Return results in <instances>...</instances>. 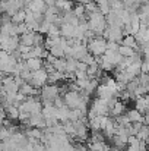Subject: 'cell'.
<instances>
[{
  "label": "cell",
  "instance_id": "1",
  "mask_svg": "<svg viewBox=\"0 0 149 151\" xmlns=\"http://www.w3.org/2000/svg\"><path fill=\"white\" fill-rule=\"evenodd\" d=\"M88 25H89V29L94 31L97 37H102L104 31L108 27V22H107V18L104 13L95 12V13L88 15Z\"/></svg>",
  "mask_w": 149,
  "mask_h": 151
},
{
  "label": "cell",
  "instance_id": "2",
  "mask_svg": "<svg viewBox=\"0 0 149 151\" xmlns=\"http://www.w3.org/2000/svg\"><path fill=\"white\" fill-rule=\"evenodd\" d=\"M108 41L104 38V37H94L92 40L88 41V49H89V53L94 54L95 57L98 56H102L105 51L108 50Z\"/></svg>",
  "mask_w": 149,
  "mask_h": 151
},
{
  "label": "cell",
  "instance_id": "3",
  "mask_svg": "<svg viewBox=\"0 0 149 151\" xmlns=\"http://www.w3.org/2000/svg\"><path fill=\"white\" fill-rule=\"evenodd\" d=\"M63 99H64V103H66V106L69 107V109H79V106L83 103V101H88L83 96H82V93L81 91H67L64 96H63Z\"/></svg>",
  "mask_w": 149,
  "mask_h": 151
},
{
  "label": "cell",
  "instance_id": "4",
  "mask_svg": "<svg viewBox=\"0 0 149 151\" xmlns=\"http://www.w3.org/2000/svg\"><path fill=\"white\" fill-rule=\"evenodd\" d=\"M0 44H1V50L13 53L21 46V37H18V35H1Z\"/></svg>",
  "mask_w": 149,
  "mask_h": 151
},
{
  "label": "cell",
  "instance_id": "5",
  "mask_svg": "<svg viewBox=\"0 0 149 151\" xmlns=\"http://www.w3.org/2000/svg\"><path fill=\"white\" fill-rule=\"evenodd\" d=\"M48 72H47V69L46 68H41V69H38V70H34L32 72V79L29 81V84H32L35 88H43L44 85H47L48 84Z\"/></svg>",
  "mask_w": 149,
  "mask_h": 151
},
{
  "label": "cell",
  "instance_id": "6",
  "mask_svg": "<svg viewBox=\"0 0 149 151\" xmlns=\"http://www.w3.org/2000/svg\"><path fill=\"white\" fill-rule=\"evenodd\" d=\"M102 37H104L107 41L121 43V40L124 38V32H123V28H121V27H111V25H108L107 29L104 31Z\"/></svg>",
  "mask_w": 149,
  "mask_h": 151
},
{
  "label": "cell",
  "instance_id": "7",
  "mask_svg": "<svg viewBox=\"0 0 149 151\" xmlns=\"http://www.w3.org/2000/svg\"><path fill=\"white\" fill-rule=\"evenodd\" d=\"M60 90L61 88H58L57 84H47L41 88L40 96H41L43 100H54L60 96Z\"/></svg>",
  "mask_w": 149,
  "mask_h": 151
},
{
  "label": "cell",
  "instance_id": "8",
  "mask_svg": "<svg viewBox=\"0 0 149 151\" xmlns=\"http://www.w3.org/2000/svg\"><path fill=\"white\" fill-rule=\"evenodd\" d=\"M91 109H94L98 116H108V113H110V100L98 97L97 100L92 101Z\"/></svg>",
  "mask_w": 149,
  "mask_h": 151
},
{
  "label": "cell",
  "instance_id": "9",
  "mask_svg": "<svg viewBox=\"0 0 149 151\" xmlns=\"http://www.w3.org/2000/svg\"><path fill=\"white\" fill-rule=\"evenodd\" d=\"M101 57H102V60L111 63L113 66H118V65L124 60V57L120 54V51L118 50H107Z\"/></svg>",
  "mask_w": 149,
  "mask_h": 151
},
{
  "label": "cell",
  "instance_id": "10",
  "mask_svg": "<svg viewBox=\"0 0 149 151\" xmlns=\"http://www.w3.org/2000/svg\"><path fill=\"white\" fill-rule=\"evenodd\" d=\"M60 29H61V37H63V38H66V40H73V38H75L76 27H73L72 24L63 22V24L60 25Z\"/></svg>",
  "mask_w": 149,
  "mask_h": 151
},
{
  "label": "cell",
  "instance_id": "11",
  "mask_svg": "<svg viewBox=\"0 0 149 151\" xmlns=\"http://www.w3.org/2000/svg\"><path fill=\"white\" fill-rule=\"evenodd\" d=\"M26 7L31 9L32 12H35V13H46L47 3H46V0H32Z\"/></svg>",
  "mask_w": 149,
  "mask_h": 151
},
{
  "label": "cell",
  "instance_id": "12",
  "mask_svg": "<svg viewBox=\"0 0 149 151\" xmlns=\"http://www.w3.org/2000/svg\"><path fill=\"white\" fill-rule=\"evenodd\" d=\"M19 91L22 93V94H25L26 97H35V96H38L40 93H41V90L40 88H35L32 84H29V82H25L21 88H19Z\"/></svg>",
  "mask_w": 149,
  "mask_h": 151
},
{
  "label": "cell",
  "instance_id": "13",
  "mask_svg": "<svg viewBox=\"0 0 149 151\" xmlns=\"http://www.w3.org/2000/svg\"><path fill=\"white\" fill-rule=\"evenodd\" d=\"M26 62V65H28V68L34 72V70H38V69H41V68H44V60H43V57H29L28 60H25Z\"/></svg>",
  "mask_w": 149,
  "mask_h": 151
},
{
  "label": "cell",
  "instance_id": "14",
  "mask_svg": "<svg viewBox=\"0 0 149 151\" xmlns=\"http://www.w3.org/2000/svg\"><path fill=\"white\" fill-rule=\"evenodd\" d=\"M138 43H139V41H138L136 35L130 34V35H124V38L121 40L120 44H123V46H129V47H133V49H136V50H140L139 46H138Z\"/></svg>",
  "mask_w": 149,
  "mask_h": 151
},
{
  "label": "cell",
  "instance_id": "15",
  "mask_svg": "<svg viewBox=\"0 0 149 151\" xmlns=\"http://www.w3.org/2000/svg\"><path fill=\"white\" fill-rule=\"evenodd\" d=\"M56 6L60 9V12L61 13H64V12H70V10H73V3H72V0H56Z\"/></svg>",
  "mask_w": 149,
  "mask_h": 151
},
{
  "label": "cell",
  "instance_id": "16",
  "mask_svg": "<svg viewBox=\"0 0 149 151\" xmlns=\"http://www.w3.org/2000/svg\"><path fill=\"white\" fill-rule=\"evenodd\" d=\"M57 109H58V110H57V119H58L61 123L67 122V120H69V116H70V109H69L67 106L57 107Z\"/></svg>",
  "mask_w": 149,
  "mask_h": 151
},
{
  "label": "cell",
  "instance_id": "17",
  "mask_svg": "<svg viewBox=\"0 0 149 151\" xmlns=\"http://www.w3.org/2000/svg\"><path fill=\"white\" fill-rule=\"evenodd\" d=\"M124 110H126V106L121 103V101L117 100V103L113 106V109L110 110V114H111V117H117V116H121V114H124Z\"/></svg>",
  "mask_w": 149,
  "mask_h": 151
},
{
  "label": "cell",
  "instance_id": "18",
  "mask_svg": "<svg viewBox=\"0 0 149 151\" xmlns=\"http://www.w3.org/2000/svg\"><path fill=\"white\" fill-rule=\"evenodd\" d=\"M73 13H75L81 21H85V16L88 15V13H86V7H85V4H82V3H76V4L73 6Z\"/></svg>",
  "mask_w": 149,
  "mask_h": 151
},
{
  "label": "cell",
  "instance_id": "19",
  "mask_svg": "<svg viewBox=\"0 0 149 151\" xmlns=\"http://www.w3.org/2000/svg\"><path fill=\"white\" fill-rule=\"evenodd\" d=\"M127 116H129V119H130L132 123H135V122H142L143 123V113H140L138 109L129 110L127 111Z\"/></svg>",
  "mask_w": 149,
  "mask_h": 151
},
{
  "label": "cell",
  "instance_id": "20",
  "mask_svg": "<svg viewBox=\"0 0 149 151\" xmlns=\"http://www.w3.org/2000/svg\"><path fill=\"white\" fill-rule=\"evenodd\" d=\"M95 1H97V4H98L99 12L104 13L105 16L111 12V0H95Z\"/></svg>",
  "mask_w": 149,
  "mask_h": 151
},
{
  "label": "cell",
  "instance_id": "21",
  "mask_svg": "<svg viewBox=\"0 0 149 151\" xmlns=\"http://www.w3.org/2000/svg\"><path fill=\"white\" fill-rule=\"evenodd\" d=\"M50 54H53L54 57H66V53H64V47H63V41H61V44H57V46H54V47H51L50 49Z\"/></svg>",
  "mask_w": 149,
  "mask_h": 151
},
{
  "label": "cell",
  "instance_id": "22",
  "mask_svg": "<svg viewBox=\"0 0 149 151\" xmlns=\"http://www.w3.org/2000/svg\"><path fill=\"white\" fill-rule=\"evenodd\" d=\"M118 51H120V54H121L123 57H133V56L136 54V49L129 47V46H123V44H120Z\"/></svg>",
  "mask_w": 149,
  "mask_h": 151
},
{
  "label": "cell",
  "instance_id": "23",
  "mask_svg": "<svg viewBox=\"0 0 149 151\" xmlns=\"http://www.w3.org/2000/svg\"><path fill=\"white\" fill-rule=\"evenodd\" d=\"M25 19H26V10H25V9L18 10V12L12 16V22H13V24H22V22H25Z\"/></svg>",
  "mask_w": 149,
  "mask_h": 151
},
{
  "label": "cell",
  "instance_id": "24",
  "mask_svg": "<svg viewBox=\"0 0 149 151\" xmlns=\"http://www.w3.org/2000/svg\"><path fill=\"white\" fill-rule=\"evenodd\" d=\"M6 111H7L9 120H16V119H19L21 111H19V109H18L16 106H9V107L6 109Z\"/></svg>",
  "mask_w": 149,
  "mask_h": 151
},
{
  "label": "cell",
  "instance_id": "25",
  "mask_svg": "<svg viewBox=\"0 0 149 151\" xmlns=\"http://www.w3.org/2000/svg\"><path fill=\"white\" fill-rule=\"evenodd\" d=\"M139 139H142V141H146L149 137V125H145L143 123V126H142V129L138 132V135H136Z\"/></svg>",
  "mask_w": 149,
  "mask_h": 151
},
{
  "label": "cell",
  "instance_id": "26",
  "mask_svg": "<svg viewBox=\"0 0 149 151\" xmlns=\"http://www.w3.org/2000/svg\"><path fill=\"white\" fill-rule=\"evenodd\" d=\"M101 117L102 116H97V117L89 120V128L92 131H101Z\"/></svg>",
  "mask_w": 149,
  "mask_h": 151
},
{
  "label": "cell",
  "instance_id": "27",
  "mask_svg": "<svg viewBox=\"0 0 149 151\" xmlns=\"http://www.w3.org/2000/svg\"><path fill=\"white\" fill-rule=\"evenodd\" d=\"M51 25H53V22H51L50 19H47V18H44V21H43L41 25H40V32H43V34H48Z\"/></svg>",
  "mask_w": 149,
  "mask_h": 151
},
{
  "label": "cell",
  "instance_id": "28",
  "mask_svg": "<svg viewBox=\"0 0 149 151\" xmlns=\"http://www.w3.org/2000/svg\"><path fill=\"white\" fill-rule=\"evenodd\" d=\"M47 37H53V38H56V37H61V29L58 28V25H56V24L51 25V28H50Z\"/></svg>",
  "mask_w": 149,
  "mask_h": 151
},
{
  "label": "cell",
  "instance_id": "29",
  "mask_svg": "<svg viewBox=\"0 0 149 151\" xmlns=\"http://www.w3.org/2000/svg\"><path fill=\"white\" fill-rule=\"evenodd\" d=\"M85 7H86V13H88V15H89V13L99 12V7H98V4H97V1H91V3L85 4Z\"/></svg>",
  "mask_w": 149,
  "mask_h": 151
},
{
  "label": "cell",
  "instance_id": "30",
  "mask_svg": "<svg viewBox=\"0 0 149 151\" xmlns=\"http://www.w3.org/2000/svg\"><path fill=\"white\" fill-rule=\"evenodd\" d=\"M16 31H18V35H22V34L29 32V28L25 22H22V24H16Z\"/></svg>",
  "mask_w": 149,
  "mask_h": 151
},
{
  "label": "cell",
  "instance_id": "31",
  "mask_svg": "<svg viewBox=\"0 0 149 151\" xmlns=\"http://www.w3.org/2000/svg\"><path fill=\"white\" fill-rule=\"evenodd\" d=\"M138 79H139V84L140 85H145V87H149V73H145V72H142L139 76H138Z\"/></svg>",
  "mask_w": 149,
  "mask_h": 151
},
{
  "label": "cell",
  "instance_id": "32",
  "mask_svg": "<svg viewBox=\"0 0 149 151\" xmlns=\"http://www.w3.org/2000/svg\"><path fill=\"white\" fill-rule=\"evenodd\" d=\"M10 137H12V134H10L9 128H7V126H3V128H1V134H0V139H1V141H6V139H9Z\"/></svg>",
  "mask_w": 149,
  "mask_h": 151
},
{
  "label": "cell",
  "instance_id": "33",
  "mask_svg": "<svg viewBox=\"0 0 149 151\" xmlns=\"http://www.w3.org/2000/svg\"><path fill=\"white\" fill-rule=\"evenodd\" d=\"M108 50H118V47H120V43H117V41H108Z\"/></svg>",
  "mask_w": 149,
  "mask_h": 151
},
{
  "label": "cell",
  "instance_id": "34",
  "mask_svg": "<svg viewBox=\"0 0 149 151\" xmlns=\"http://www.w3.org/2000/svg\"><path fill=\"white\" fill-rule=\"evenodd\" d=\"M91 1H95V0H78V3H82V4H88Z\"/></svg>",
  "mask_w": 149,
  "mask_h": 151
},
{
  "label": "cell",
  "instance_id": "35",
  "mask_svg": "<svg viewBox=\"0 0 149 151\" xmlns=\"http://www.w3.org/2000/svg\"><path fill=\"white\" fill-rule=\"evenodd\" d=\"M146 144H148V148H149V137H148V139H146Z\"/></svg>",
  "mask_w": 149,
  "mask_h": 151
}]
</instances>
